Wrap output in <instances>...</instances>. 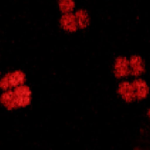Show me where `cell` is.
Wrapping results in <instances>:
<instances>
[{"mask_svg":"<svg viewBox=\"0 0 150 150\" xmlns=\"http://www.w3.org/2000/svg\"><path fill=\"white\" fill-rule=\"evenodd\" d=\"M25 81V76L21 72H15L10 75H7L2 79L1 81V87L4 89H7L8 88L15 87L19 85L23 84Z\"/></svg>","mask_w":150,"mask_h":150,"instance_id":"cell-1","label":"cell"},{"mask_svg":"<svg viewBox=\"0 0 150 150\" xmlns=\"http://www.w3.org/2000/svg\"><path fill=\"white\" fill-rule=\"evenodd\" d=\"M14 93L17 107H23L29 105L31 100V92L27 86H19L16 89Z\"/></svg>","mask_w":150,"mask_h":150,"instance_id":"cell-2","label":"cell"},{"mask_svg":"<svg viewBox=\"0 0 150 150\" xmlns=\"http://www.w3.org/2000/svg\"><path fill=\"white\" fill-rule=\"evenodd\" d=\"M120 92L122 96L127 101H131L136 96L134 86L128 83H123L120 85Z\"/></svg>","mask_w":150,"mask_h":150,"instance_id":"cell-3","label":"cell"},{"mask_svg":"<svg viewBox=\"0 0 150 150\" xmlns=\"http://www.w3.org/2000/svg\"><path fill=\"white\" fill-rule=\"evenodd\" d=\"M128 63L125 59H119L116 63V74L118 77L127 76L130 73Z\"/></svg>","mask_w":150,"mask_h":150,"instance_id":"cell-4","label":"cell"},{"mask_svg":"<svg viewBox=\"0 0 150 150\" xmlns=\"http://www.w3.org/2000/svg\"><path fill=\"white\" fill-rule=\"evenodd\" d=\"M1 102L5 105V107H7L9 109H12V108L17 107L15 93L13 92H10V91L3 95L2 98H1Z\"/></svg>","mask_w":150,"mask_h":150,"instance_id":"cell-5","label":"cell"},{"mask_svg":"<svg viewBox=\"0 0 150 150\" xmlns=\"http://www.w3.org/2000/svg\"><path fill=\"white\" fill-rule=\"evenodd\" d=\"M62 24L63 27L69 31H73L76 29L77 26V20L76 18L72 15H66L62 19Z\"/></svg>","mask_w":150,"mask_h":150,"instance_id":"cell-6","label":"cell"},{"mask_svg":"<svg viewBox=\"0 0 150 150\" xmlns=\"http://www.w3.org/2000/svg\"><path fill=\"white\" fill-rule=\"evenodd\" d=\"M133 86H134L135 90H136V95L139 98H144L148 92V88L146 83L142 81L139 80L136 81L133 83Z\"/></svg>","mask_w":150,"mask_h":150,"instance_id":"cell-7","label":"cell"},{"mask_svg":"<svg viewBox=\"0 0 150 150\" xmlns=\"http://www.w3.org/2000/svg\"><path fill=\"white\" fill-rule=\"evenodd\" d=\"M130 64H131L132 70H133V75H139L143 71V63L140 58L136 57H133L130 60Z\"/></svg>","mask_w":150,"mask_h":150,"instance_id":"cell-8","label":"cell"}]
</instances>
